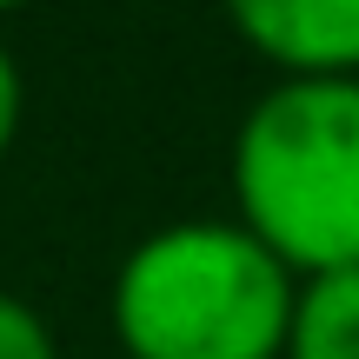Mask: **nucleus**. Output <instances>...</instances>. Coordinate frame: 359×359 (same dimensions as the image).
<instances>
[{
	"instance_id": "nucleus-1",
	"label": "nucleus",
	"mask_w": 359,
	"mask_h": 359,
	"mask_svg": "<svg viewBox=\"0 0 359 359\" xmlns=\"http://www.w3.org/2000/svg\"><path fill=\"white\" fill-rule=\"evenodd\" d=\"M299 273L240 219H167L140 233L107 286L127 359H286Z\"/></svg>"
},
{
	"instance_id": "nucleus-2",
	"label": "nucleus",
	"mask_w": 359,
	"mask_h": 359,
	"mask_svg": "<svg viewBox=\"0 0 359 359\" xmlns=\"http://www.w3.org/2000/svg\"><path fill=\"white\" fill-rule=\"evenodd\" d=\"M233 219L299 280L359 266V74L273 80L226 147Z\"/></svg>"
},
{
	"instance_id": "nucleus-3",
	"label": "nucleus",
	"mask_w": 359,
	"mask_h": 359,
	"mask_svg": "<svg viewBox=\"0 0 359 359\" xmlns=\"http://www.w3.org/2000/svg\"><path fill=\"white\" fill-rule=\"evenodd\" d=\"M219 13L280 80L359 74V0H219Z\"/></svg>"
},
{
	"instance_id": "nucleus-4",
	"label": "nucleus",
	"mask_w": 359,
	"mask_h": 359,
	"mask_svg": "<svg viewBox=\"0 0 359 359\" xmlns=\"http://www.w3.org/2000/svg\"><path fill=\"white\" fill-rule=\"evenodd\" d=\"M286 359H359V266L299 280Z\"/></svg>"
},
{
	"instance_id": "nucleus-5",
	"label": "nucleus",
	"mask_w": 359,
	"mask_h": 359,
	"mask_svg": "<svg viewBox=\"0 0 359 359\" xmlns=\"http://www.w3.org/2000/svg\"><path fill=\"white\" fill-rule=\"evenodd\" d=\"M0 359H60L53 326L20 293H7V286H0Z\"/></svg>"
},
{
	"instance_id": "nucleus-6",
	"label": "nucleus",
	"mask_w": 359,
	"mask_h": 359,
	"mask_svg": "<svg viewBox=\"0 0 359 359\" xmlns=\"http://www.w3.org/2000/svg\"><path fill=\"white\" fill-rule=\"evenodd\" d=\"M20 120H27V80H20L13 47L0 40V160H7L13 140H20Z\"/></svg>"
},
{
	"instance_id": "nucleus-7",
	"label": "nucleus",
	"mask_w": 359,
	"mask_h": 359,
	"mask_svg": "<svg viewBox=\"0 0 359 359\" xmlns=\"http://www.w3.org/2000/svg\"><path fill=\"white\" fill-rule=\"evenodd\" d=\"M20 7H27V0H0V13H20Z\"/></svg>"
}]
</instances>
